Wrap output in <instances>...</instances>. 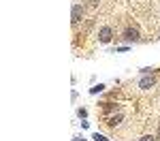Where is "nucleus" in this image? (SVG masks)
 I'll list each match as a JSON object with an SVG mask.
<instances>
[{
    "instance_id": "obj_1",
    "label": "nucleus",
    "mask_w": 160,
    "mask_h": 141,
    "mask_svg": "<svg viewBox=\"0 0 160 141\" xmlns=\"http://www.w3.org/2000/svg\"><path fill=\"white\" fill-rule=\"evenodd\" d=\"M111 38H113V30H111L109 26L100 28V32H98V41H100V43H109Z\"/></svg>"
},
{
    "instance_id": "obj_2",
    "label": "nucleus",
    "mask_w": 160,
    "mask_h": 141,
    "mask_svg": "<svg viewBox=\"0 0 160 141\" xmlns=\"http://www.w3.org/2000/svg\"><path fill=\"white\" fill-rule=\"evenodd\" d=\"M124 38L126 41H139V30L137 28H126L124 30Z\"/></svg>"
},
{
    "instance_id": "obj_3",
    "label": "nucleus",
    "mask_w": 160,
    "mask_h": 141,
    "mask_svg": "<svg viewBox=\"0 0 160 141\" xmlns=\"http://www.w3.org/2000/svg\"><path fill=\"white\" fill-rule=\"evenodd\" d=\"M139 86H141V88H143V90L152 88V86H154V77H152V75H149V77H143V79L139 81Z\"/></svg>"
},
{
    "instance_id": "obj_4",
    "label": "nucleus",
    "mask_w": 160,
    "mask_h": 141,
    "mask_svg": "<svg viewBox=\"0 0 160 141\" xmlns=\"http://www.w3.org/2000/svg\"><path fill=\"white\" fill-rule=\"evenodd\" d=\"M71 17H73L75 24H77V22L81 19V7H79V4H75V7H73V15H71Z\"/></svg>"
},
{
    "instance_id": "obj_5",
    "label": "nucleus",
    "mask_w": 160,
    "mask_h": 141,
    "mask_svg": "<svg viewBox=\"0 0 160 141\" xmlns=\"http://www.w3.org/2000/svg\"><path fill=\"white\" fill-rule=\"evenodd\" d=\"M102 90H105V86H102V83H98V86L90 88V94H98V92H102Z\"/></svg>"
},
{
    "instance_id": "obj_6",
    "label": "nucleus",
    "mask_w": 160,
    "mask_h": 141,
    "mask_svg": "<svg viewBox=\"0 0 160 141\" xmlns=\"http://www.w3.org/2000/svg\"><path fill=\"white\" fill-rule=\"evenodd\" d=\"M92 139H96V141H109L105 135H98V133H94V137H92Z\"/></svg>"
},
{
    "instance_id": "obj_7",
    "label": "nucleus",
    "mask_w": 160,
    "mask_h": 141,
    "mask_svg": "<svg viewBox=\"0 0 160 141\" xmlns=\"http://www.w3.org/2000/svg\"><path fill=\"white\" fill-rule=\"evenodd\" d=\"M120 120H122V115H118V118H111V126H115V124H120Z\"/></svg>"
},
{
    "instance_id": "obj_8",
    "label": "nucleus",
    "mask_w": 160,
    "mask_h": 141,
    "mask_svg": "<svg viewBox=\"0 0 160 141\" xmlns=\"http://www.w3.org/2000/svg\"><path fill=\"white\" fill-rule=\"evenodd\" d=\"M77 115H79V118H86L88 111H86V109H79V111H77Z\"/></svg>"
},
{
    "instance_id": "obj_9",
    "label": "nucleus",
    "mask_w": 160,
    "mask_h": 141,
    "mask_svg": "<svg viewBox=\"0 0 160 141\" xmlns=\"http://www.w3.org/2000/svg\"><path fill=\"white\" fill-rule=\"evenodd\" d=\"M141 141H154V137H141Z\"/></svg>"
},
{
    "instance_id": "obj_10",
    "label": "nucleus",
    "mask_w": 160,
    "mask_h": 141,
    "mask_svg": "<svg viewBox=\"0 0 160 141\" xmlns=\"http://www.w3.org/2000/svg\"><path fill=\"white\" fill-rule=\"evenodd\" d=\"M75 141H86V139H81V137H75Z\"/></svg>"
}]
</instances>
